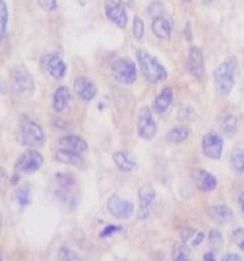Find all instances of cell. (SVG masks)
<instances>
[{"label":"cell","mask_w":244,"mask_h":261,"mask_svg":"<svg viewBox=\"0 0 244 261\" xmlns=\"http://www.w3.org/2000/svg\"><path fill=\"white\" fill-rule=\"evenodd\" d=\"M120 230H121L120 226L109 225V226H107L106 228H104L103 230H101L99 236H100V238H108V237H111L114 233L120 231Z\"/></svg>","instance_id":"d590c367"},{"label":"cell","mask_w":244,"mask_h":261,"mask_svg":"<svg viewBox=\"0 0 244 261\" xmlns=\"http://www.w3.org/2000/svg\"><path fill=\"white\" fill-rule=\"evenodd\" d=\"M237 126V119L235 115L233 114H228L225 116V118L223 119L222 123H221V128L222 131L226 134H233L236 129Z\"/></svg>","instance_id":"f1b7e54d"},{"label":"cell","mask_w":244,"mask_h":261,"mask_svg":"<svg viewBox=\"0 0 244 261\" xmlns=\"http://www.w3.org/2000/svg\"><path fill=\"white\" fill-rule=\"evenodd\" d=\"M38 6L47 12H52L57 7L56 0H37Z\"/></svg>","instance_id":"e575fe53"},{"label":"cell","mask_w":244,"mask_h":261,"mask_svg":"<svg viewBox=\"0 0 244 261\" xmlns=\"http://www.w3.org/2000/svg\"><path fill=\"white\" fill-rule=\"evenodd\" d=\"M173 99H174L173 90L170 87H165L164 89H162L160 95L154 100L152 109L155 110L156 113L162 114L171 106Z\"/></svg>","instance_id":"ffe728a7"},{"label":"cell","mask_w":244,"mask_h":261,"mask_svg":"<svg viewBox=\"0 0 244 261\" xmlns=\"http://www.w3.org/2000/svg\"><path fill=\"white\" fill-rule=\"evenodd\" d=\"M111 72L113 77L123 85H132L137 80V66L128 58H120L113 62Z\"/></svg>","instance_id":"5b68a950"},{"label":"cell","mask_w":244,"mask_h":261,"mask_svg":"<svg viewBox=\"0 0 244 261\" xmlns=\"http://www.w3.org/2000/svg\"><path fill=\"white\" fill-rule=\"evenodd\" d=\"M181 238L183 242H185L191 247H198L204 240V234L194 229H185L181 232Z\"/></svg>","instance_id":"cb8c5ba5"},{"label":"cell","mask_w":244,"mask_h":261,"mask_svg":"<svg viewBox=\"0 0 244 261\" xmlns=\"http://www.w3.org/2000/svg\"><path fill=\"white\" fill-rule=\"evenodd\" d=\"M19 129L23 145L30 147H41L45 144L46 135L42 127L29 116L24 115L21 118Z\"/></svg>","instance_id":"277c9868"},{"label":"cell","mask_w":244,"mask_h":261,"mask_svg":"<svg viewBox=\"0 0 244 261\" xmlns=\"http://www.w3.org/2000/svg\"><path fill=\"white\" fill-rule=\"evenodd\" d=\"M188 135H189V131L187 128L183 126H176L168 132L166 138L171 143L178 144L188 138Z\"/></svg>","instance_id":"4316f807"},{"label":"cell","mask_w":244,"mask_h":261,"mask_svg":"<svg viewBox=\"0 0 244 261\" xmlns=\"http://www.w3.org/2000/svg\"><path fill=\"white\" fill-rule=\"evenodd\" d=\"M150 13L152 17L163 15V7L160 2H154L150 7Z\"/></svg>","instance_id":"74e56055"},{"label":"cell","mask_w":244,"mask_h":261,"mask_svg":"<svg viewBox=\"0 0 244 261\" xmlns=\"http://www.w3.org/2000/svg\"><path fill=\"white\" fill-rule=\"evenodd\" d=\"M156 197V192L151 185H143L138 191V211H137V218L138 219H146L151 213L152 204Z\"/></svg>","instance_id":"4fadbf2b"},{"label":"cell","mask_w":244,"mask_h":261,"mask_svg":"<svg viewBox=\"0 0 244 261\" xmlns=\"http://www.w3.org/2000/svg\"><path fill=\"white\" fill-rule=\"evenodd\" d=\"M54 158L56 161L70 166H79L82 163V157L80 156V154L65 148H60L59 150H57L55 152Z\"/></svg>","instance_id":"603a6c76"},{"label":"cell","mask_w":244,"mask_h":261,"mask_svg":"<svg viewBox=\"0 0 244 261\" xmlns=\"http://www.w3.org/2000/svg\"><path fill=\"white\" fill-rule=\"evenodd\" d=\"M172 28H173V22L167 16L160 15V16H155L152 18V33L159 39H169L171 37Z\"/></svg>","instance_id":"e0dca14e"},{"label":"cell","mask_w":244,"mask_h":261,"mask_svg":"<svg viewBox=\"0 0 244 261\" xmlns=\"http://www.w3.org/2000/svg\"><path fill=\"white\" fill-rule=\"evenodd\" d=\"M238 203H239L240 207H241V210H242L244 214V191L240 192L239 195H238Z\"/></svg>","instance_id":"60d3db41"},{"label":"cell","mask_w":244,"mask_h":261,"mask_svg":"<svg viewBox=\"0 0 244 261\" xmlns=\"http://www.w3.org/2000/svg\"><path fill=\"white\" fill-rule=\"evenodd\" d=\"M40 66L50 76L60 80L66 75L67 66L57 53L44 55L40 59Z\"/></svg>","instance_id":"9c48e42d"},{"label":"cell","mask_w":244,"mask_h":261,"mask_svg":"<svg viewBox=\"0 0 244 261\" xmlns=\"http://www.w3.org/2000/svg\"><path fill=\"white\" fill-rule=\"evenodd\" d=\"M74 91L81 100L90 101L97 95V87L90 79L81 76L75 80Z\"/></svg>","instance_id":"9a60e30c"},{"label":"cell","mask_w":244,"mask_h":261,"mask_svg":"<svg viewBox=\"0 0 244 261\" xmlns=\"http://www.w3.org/2000/svg\"><path fill=\"white\" fill-rule=\"evenodd\" d=\"M137 59L142 74L149 82L156 84L167 79L168 73L164 66L149 52L138 50Z\"/></svg>","instance_id":"7a4b0ae2"},{"label":"cell","mask_w":244,"mask_h":261,"mask_svg":"<svg viewBox=\"0 0 244 261\" xmlns=\"http://www.w3.org/2000/svg\"><path fill=\"white\" fill-rule=\"evenodd\" d=\"M237 60L235 57L225 59L214 72V81L218 93L226 97L232 91L236 82Z\"/></svg>","instance_id":"6da1fadb"},{"label":"cell","mask_w":244,"mask_h":261,"mask_svg":"<svg viewBox=\"0 0 244 261\" xmlns=\"http://www.w3.org/2000/svg\"><path fill=\"white\" fill-rule=\"evenodd\" d=\"M187 69L193 77L198 80L203 77L205 72L204 56L198 47L191 48L187 60Z\"/></svg>","instance_id":"5bb4252c"},{"label":"cell","mask_w":244,"mask_h":261,"mask_svg":"<svg viewBox=\"0 0 244 261\" xmlns=\"http://www.w3.org/2000/svg\"><path fill=\"white\" fill-rule=\"evenodd\" d=\"M183 1H185V2H192L193 0H183Z\"/></svg>","instance_id":"7bdbcfd3"},{"label":"cell","mask_w":244,"mask_h":261,"mask_svg":"<svg viewBox=\"0 0 244 261\" xmlns=\"http://www.w3.org/2000/svg\"><path fill=\"white\" fill-rule=\"evenodd\" d=\"M71 90L67 86H61L54 92L53 99V108L55 111L61 112L68 107L71 100Z\"/></svg>","instance_id":"7402d4cb"},{"label":"cell","mask_w":244,"mask_h":261,"mask_svg":"<svg viewBox=\"0 0 244 261\" xmlns=\"http://www.w3.org/2000/svg\"><path fill=\"white\" fill-rule=\"evenodd\" d=\"M105 14L109 20L119 28H125L128 22V16L121 3L117 0H105Z\"/></svg>","instance_id":"7c38bea8"},{"label":"cell","mask_w":244,"mask_h":261,"mask_svg":"<svg viewBox=\"0 0 244 261\" xmlns=\"http://www.w3.org/2000/svg\"><path fill=\"white\" fill-rule=\"evenodd\" d=\"M144 22L141 18H139L138 16H136L134 18V22H133V34L135 36V38L137 39H141L144 36Z\"/></svg>","instance_id":"d6a6232c"},{"label":"cell","mask_w":244,"mask_h":261,"mask_svg":"<svg viewBox=\"0 0 244 261\" xmlns=\"http://www.w3.org/2000/svg\"><path fill=\"white\" fill-rule=\"evenodd\" d=\"M107 208L109 213L115 218L126 219L134 213V205L128 200L122 199L118 195H112L107 201Z\"/></svg>","instance_id":"8fae6325"},{"label":"cell","mask_w":244,"mask_h":261,"mask_svg":"<svg viewBox=\"0 0 244 261\" xmlns=\"http://www.w3.org/2000/svg\"><path fill=\"white\" fill-rule=\"evenodd\" d=\"M44 158L36 149H28L23 152L15 163V170L18 173L29 174L38 171L42 167Z\"/></svg>","instance_id":"52a82bcc"},{"label":"cell","mask_w":244,"mask_h":261,"mask_svg":"<svg viewBox=\"0 0 244 261\" xmlns=\"http://www.w3.org/2000/svg\"><path fill=\"white\" fill-rule=\"evenodd\" d=\"M209 243L214 250L219 251L223 247V238L221 232L218 230H211L209 233Z\"/></svg>","instance_id":"4dcf8cb0"},{"label":"cell","mask_w":244,"mask_h":261,"mask_svg":"<svg viewBox=\"0 0 244 261\" xmlns=\"http://www.w3.org/2000/svg\"><path fill=\"white\" fill-rule=\"evenodd\" d=\"M230 166L237 174L244 173V151L241 148H236L230 155Z\"/></svg>","instance_id":"d4e9b609"},{"label":"cell","mask_w":244,"mask_h":261,"mask_svg":"<svg viewBox=\"0 0 244 261\" xmlns=\"http://www.w3.org/2000/svg\"><path fill=\"white\" fill-rule=\"evenodd\" d=\"M215 258H216V256H215V253L214 252H208V253H206L204 255H203V259L204 260H209L212 261L215 260Z\"/></svg>","instance_id":"ab89813d"},{"label":"cell","mask_w":244,"mask_h":261,"mask_svg":"<svg viewBox=\"0 0 244 261\" xmlns=\"http://www.w3.org/2000/svg\"><path fill=\"white\" fill-rule=\"evenodd\" d=\"M223 260H241V257H240L238 254H236V253H228V254H226V255L223 257Z\"/></svg>","instance_id":"f35d334b"},{"label":"cell","mask_w":244,"mask_h":261,"mask_svg":"<svg viewBox=\"0 0 244 261\" xmlns=\"http://www.w3.org/2000/svg\"><path fill=\"white\" fill-rule=\"evenodd\" d=\"M58 145L61 148L73 150L76 152H85L88 150V144L84 139L76 135L63 136L58 140Z\"/></svg>","instance_id":"ac0fdd59"},{"label":"cell","mask_w":244,"mask_h":261,"mask_svg":"<svg viewBox=\"0 0 244 261\" xmlns=\"http://www.w3.org/2000/svg\"><path fill=\"white\" fill-rule=\"evenodd\" d=\"M0 260H2V255H1V253H0Z\"/></svg>","instance_id":"ee69618b"},{"label":"cell","mask_w":244,"mask_h":261,"mask_svg":"<svg viewBox=\"0 0 244 261\" xmlns=\"http://www.w3.org/2000/svg\"><path fill=\"white\" fill-rule=\"evenodd\" d=\"M209 215L214 221L220 224H227L234 219V212L225 205H216L210 207Z\"/></svg>","instance_id":"d6986e66"},{"label":"cell","mask_w":244,"mask_h":261,"mask_svg":"<svg viewBox=\"0 0 244 261\" xmlns=\"http://www.w3.org/2000/svg\"><path fill=\"white\" fill-rule=\"evenodd\" d=\"M196 117V112L195 110L192 108V107H185L181 109V112H179V118H181V120H189L192 121L194 120L192 117Z\"/></svg>","instance_id":"8d00e7d4"},{"label":"cell","mask_w":244,"mask_h":261,"mask_svg":"<svg viewBox=\"0 0 244 261\" xmlns=\"http://www.w3.org/2000/svg\"><path fill=\"white\" fill-rule=\"evenodd\" d=\"M8 16L7 5L4 0H0V39L6 35Z\"/></svg>","instance_id":"f546056e"},{"label":"cell","mask_w":244,"mask_h":261,"mask_svg":"<svg viewBox=\"0 0 244 261\" xmlns=\"http://www.w3.org/2000/svg\"><path fill=\"white\" fill-rule=\"evenodd\" d=\"M232 238H233V241L235 242V244L244 251V229L242 228L236 229L233 231Z\"/></svg>","instance_id":"836d02e7"},{"label":"cell","mask_w":244,"mask_h":261,"mask_svg":"<svg viewBox=\"0 0 244 261\" xmlns=\"http://www.w3.org/2000/svg\"><path fill=\"white\" fill-rule=\"evenodd\" d=\"M16 199L21 207H27L32 203V192L30 187L24 186L16 192Z\"/></svg>","instance_id":"83f0119b"},{"label":"cell","mask_w":244,"mask_h":261,"mask_svg":"<svg viewBox=\"0 0 244 261\" xmlns=\"http://www.w3.org/2000/svg\"><path fill=\"white\" fill-rule=\"evenodd\" d=\"M10 85L18 97L28 98L35 90L34 80L29 70L22 64L14 66L10 72Z\"/></svg>","instance_id":"3957f363"},{"label":"cell","mask_w":244,"mask_h":261,"mask_svg":"<svg viewBox=\"0 0 244 261\" xmlns=\"http://www.w3.org/2000/svg\"><path fill=\"white\" fill-rule=\"evenodd\" d=\"M191 256L190 247L185 242H178L173 246L172 257L174 260H188Z\"/></svg>","instance_id":"484cf974"},{"label":"cell","mask_w":244,"mask_h":261,"mask_svg":"<svg viewBox=\"0 0 244 261\" xmlns=\"http://www.w3.org/2000/svg\"><path fill=\"white\" fill-rule=\"evenodd\" d=\"M192 177L195 185L201 192H212L218 185L216 177L204 169H195L192 173Z\"/></svg>","instance_id":"2e32d148"},{"label":"cell","mask_w":244,"mask_h":261,"mask_svg":"<svg viewBox=\"0 0 244 261\" xmlns=\"http://www.w3.org/2000/svg\"><path fill=\"white\" fill-rule=\"evenodd\" d=\"M113 160L118 169L124 172H130L137 167V162L134 156L125 151L114 152L113 154Z\"/></svg>","instance_id":"44dd1931"},{"label":"cell","mask_w":244,"mask_h":261,"mask_svg":"<svg viewBox=\"0 0 244 261\" xmlns=\"http://www.w3.org/2000/svg\"><path fill=\"white\" fill-rule=\"evenodd\" d=\"M202 150L206 156L213 160H219L223 150V140L215 131H209L202 138Z\"/></svg>","instance_id":"30bf717a"},{"label":"cell","mask_w":244,"mask_h":261,"mask_svg":"<svg viewBox=\"0 0 244 261\" xmlns=\"http://www.w3.org/2000/svg\"><path fill=\"white\" fill-rule=\"evenodd\" d=\"M56 258L58 260H80V257L76 254V253L68 248H60L56 255Z\"/></svg>","instance_id":"1f68e13d"},{"label":"cell","mask_w":244,"mask_h":261,"mask_svg":"<svg viewBox=\"0 0 244 261\" xmlns=\"http://www.w3.org/2000/svg\"><path fill=\"white\" fill-rule=\"evenodd\" d=\"M137 129L138 135L144 140L150 141L157 134V124L152 118V109L145 106L140 108L137 119Z\"/></svg>","instance_id":"ba28073f"},{"label":"cell","mask_w":244,"mask_h":261,"mask_svg":"<svg viewBox=\"0 0 244 261\" xmlns=\"http://www.w3.org/2000/svg\"><path fill=\"white\" fill-rule=\"evenodd\" d=\"M55 183L57 189L54 191L56 198L61 201L64 205L68 207H74V202L76 201L71 191L76 184L75 178L67 172H60L55 175Z\"/></svg>","instance_id":"8992f818"},{"label":"cell","mask_w":244,"mask_h":261,"mask_svg":"<svg viewBox=\"0 0 244 261\" xmlns=\"http://www.w3.org/2000/svg\"><path fill=\"white\" fill-rule=\"evenodd\" d=\"M119 3H121L123 6L132 7L134 5V0H117Z\"/></svg>","instance_id":"b9f144b4"}]
</instances>
